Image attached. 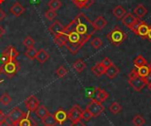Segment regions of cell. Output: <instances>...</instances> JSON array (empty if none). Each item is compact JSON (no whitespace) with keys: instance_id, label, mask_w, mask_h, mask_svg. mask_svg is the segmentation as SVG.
I'll return each mask as SVG.
<instances>
[{"instance_id":"obj_1","label":"cell","mask_w":151,"mask_h":126,"mask_svg":"<svg viewBox=\"0 0 151 126\" xmlns=\"http://www.w3.org/2000/svg\"><path fill=\"white\" fill-rule=\"evenodd\" d=\"M75 19H73L66 26L64 27L63 31L59 34H61L65 42V45L67 49L73 55H75L81 47L85 45V43L89 40L88 37L81 36L79 33L75 31Z\"/></svg>"},{"instance_id":"obj_2","label":"cell","mask_w":151,"mask_h":126,"mask_svg":"<svg viewBox=\"0 0 151 126\" xmlns=\"http://www.w3.org/2000/svg\"><path fill=\"white\" fill-rule=\"evenodd\" d=\"M75 31L79 33L83 37L91 38V36L96 32V29L93 26L92 21L82 12L79 13L75 17Z\"/></svg>"},{"instance_id":"obj_3","label":"cell","mask_w":151,"mask_h":126,"mask_svg":"<svg viewBox=\"0 0 151 126\" xmlns=\"http://www.w3.org/2000/svg\"><path fill=\"white\" fill-rule=\"evenodd\" d=\"M127 37V34L119 26H116L107 35V39L109 40V42L116 47L120 46L126 41Z\"/></svg>"},{"instance_id":"obj_4","label":"cell","mask_w":151,"mask_h":126,"mask_svg":"<svg viewBox=\"0 0 151 126\" xmlns=\"http://www.w3.org/2000/svg\"><path fill=\"white\" fill-rule=\"evenodd\" d=\"M128 83L136 92H141L147 86L145 79H143V78L140 77L139 75H137V73L135 72V69H133L132 72H130L129 79H128Z\"/></svg>"},{"instance_id":"obj_5","label":"cell","mask_w":151,"mask_h":126,"mask_svg":"<svg viewBox=\"0 0 151 126\" xmlns=\"http://www.w3.org/2000/svg\"><path fill=\"white\" fill-rule=\"evenodd\" d=\"M1 68H2V72H4L5 75H7L11 79L17 74L20 67H19V64L18 63V61L14 59V60H10L6 62L1 66Z\"/></svg>"},{"instance_id":"obj_6","label":"cell","mask_w":151,"mask_h":126,"mask_svg":"<svg viewBox=\"0 0 151 126\" xmlns=\"http://www.w3.org/2000/svg\"><path fill=\"white\" fill-rule=\"evenodd\" d=\"M150 30V25H148L145 21L140 19L138 23L134 26L132 31L138 36H140L142 39H147L148 34Z\"/></svg>"},{"instance_id":"obj_7","label":"cell","mask_w":151,"mask_h":126,"mask_svg":"<svg viewBox=\"0 0 151 126\" xmlns=\"http://www.w3.org/2000/svg\"><path fill=\"white\" fill-rule=\"evenodd\" d=\"M86 110H88L93 117H99L104 111V106L103 104L96 100H92L86 107Z\"/></svg>"},{"instance_id":"obj_8","label":"cell","mask_w":151,"mask_h":126,"mask_svg":"<svg viewBox=\"0 0 151 126\" xmlns=\"http://www.w3.org/2000/svg\"><path fill=\"white\" fill-rule=\"evenodd\" d=\"M141 19L137 18L134 16V14L131 13V12H127V14L124 16V18L122 19V24L124 26H126L127 27H128L129 29H133L134 26L138 23V21Z\"/></svg>"},{"instance_id":"obj_9","label":"cell","mask_w":151,"mask_h":126,"mask_svg":"<svg viewBox=\"0 0 151 126\" xmlns=\"http://www.w3.org/2000/svg\"><path fill=\"white\" fill-rule=\"evenodd\" d=\"M25 115V113L20 110L19 109L18 107L12 109L6 116V117L12 122V124H18L19 121L21 119V117Z\"/></svg>"},{"instance_id":"obj_10","label":"cell","mask_w":151,"mask_h":126,"mask_svg":"<svg viewBox=\"0 0 151 126\" xmlns=\"http://www.w3.org/2000/svg\"><path fill=\"white\" fill-rule=\"evenodd\" d=\"M82 110L80 106L78 105H74L67 113V117L68 119L71 120L72 122H75L78 120L81 119V115H82Z\"/></svg>"},{"instance_id":"obj_11","label":"cell","mask_w":151,"mask_h":126,"mask_svg":"<svg viewBox=\"0 0 151 126\" xmlns=\"http://www.w3.org/2000/svg\"><path fill=\"white\" fill-rule=\"evenodd\" d=\"M25 105L29 112H35L39 107L40 102L35 95H31L25 100Z\"/></svg>"},{"instance_id":"obj_12","label":"cell","mask_w":151,"mask_h":126,"mask_svg":"<svg viewBox=\"0 0 151 126\" xmlns=\"http://www.w3.org/2000/svg\"><path fill=\"white\" fill-rule=\"evenodd\" d=\"M109 98V94L104 90V89H102L100 87H97L96 88L95 90V96L93 97L92 100H96L101 103H103L104 102H105L107 99Z\"/></svg>"},{"instance_id":"obj_13","label":"cell","mask_w":151,"mask_h":126,"mask_svg":"<svg viewBox=\"0 0 151 126\" xmlns=\"http://www.w3.org/2000/svg\"><path fill=\"white\" fill-rule=\"evenodd\" d=\"M19 126H37V123L32 118L30 113H25L18 123Z\"/></svg>"},{"instance_id":"obj_14","label":"cell","mask_w":151,"mask_h":126,"mask_svg":"<svg viewBox=\"0 0 151 126\" xmlns=\"http://www.w3.org/2000/svg\"><path fill=\"white\" fill-rule=\"evenodd\" d=\"M53 115H54V117L57 121V124H58V125H63L68 119L67 112L62 109H59L58 110H57Z\"/></svg>"},{"instance_id":"obj_15","label":"cell","mask_w":151,"mask_h":126,"mask_svg":"<svg viewBox=\"0 0 151 126\" xmlns=\"http://www.w3.org/2000/svg\"><path fill=\"white\" fill-rule=\"evenodd\" d=\"M92 23H93L94 28L96 29V31H97V30H102V29H104V28L105 27V26L107 25L108 21H107V19H106L104 17L100 16V17L96 18Z\"/></svg>"},{"instance_id":"obj_16","label":"cell","mask_w":151,"mask_h":126,"mask_svg":"<svg viewBox=\"0 0 151 126\" xmlns=\"http://www.w3.org/2000/svg\"><path fill=\"white\" fill-rule=\"evenodd\" d=\"M10 11L12 15H14L15 17H19L21 14H23V12L25 11V7L23 5H21L19 2H16L11 8H10Z\"/></svg>"},{"instance_id":"obj_17","label":"cell","mask_w":151,"mask_h":126,"mask_svg":"<svg viewBox=\"0 0 151 126\" xmlns=\"http://www.w3.org/2000/svg\"><path fill=\"white\" fill-rule=\"evenodd\" d=\"M64 26L59 22V21H55L50 26H49V31L53 34V35H58V34H59L62 31H63V29H64Z\"/></svg>"},{"instance_id":"obj_18","label":"cell","mask_w":151,"mask_h":126,"mask_svg":"<svg viewBox=\"0 0 151 126\" xmlns=\"http://www.w3.org/2000/svg\"><path fill=\"white\" fill-rule=\"evenodd\" d=\"M120 72V70L119 67H117L114 64H112L109 68L106 69V72H105V74L106 76L109 78V79H114L116 78Z\"/></svg>"},{"instance_id":"obj_19","label":"cell","mask_w":151,"mask_h":126,"mask_svg":"<svg viewBox=\"0 0 151 126\" xmlns=\"http://www.w3.org/2000/svg\"><path fill=\"white\" fill-rule=\"evenodd\" d=\"M147 13H148V9L143 4H138L134 10V16L139 18V19H142V18L145 17L147 15Z\"/></svg>"},{"instance_id":"obj_20","label":"cell","mask_w":151,"mask_h":126,"mask_svg":"<svg viewBox=\"0 0 151 126\" xmlns=\"http://www.w3.org/2000/svg\"><path fill=\"white\" fill-rule=\"evenodd\" d=\"M112 12L115 18H117L118 19H122L124 16L127 14V10L122 5H117L112 10Z\"/></svg>"},{"instance_id":"obj_21","label":"cell","mask_w":151,"mask_h":126,"mask_svg":"<svg viewBox=\"0 0 151 126\" xmlns=\"http://www.w3.org/2000/svg\"><path fill=\"white\" fill-rule=\"evenodd\" d=\"M135 69V72L137 73V75H139L140 77L145 79L151 72L150 66V64H148L147 65H144V66H141V67H138V68H134Z\"/></svg>"},{"instance_id":"obj_22","label":"cell","mask_w":151,"mask_h":126,"mask_svg":"<svg viewBox=\"0 0 151 126\" xmlns=\"http://www.w3.org/2000/svg\"><path fill=\"white\" fill-rule=\"evenodd\" d=\"M4 53L7 56L9 61L10 60H14L16 59V57L19 56V52L17 51V49L12 47V46H9L8 48H6V49L4 51Z\"/></svg>"},{"instance_id":"obj_23","label":"cell","mask_w":151,"mask_h":126,"mask_svg":"<svg viewBox=\"0 0 151 126\" xmlns=\"http://www.w3.org/2000/svg\"><path fill=\"white\" fill-rule=\"evenodd\" d=\"M72 1L78 8L88 9L94 4V0H72Z\"/></svg>"},{"instance_id":"obj_24","label":"cell","mask_w":151,"mask_h":126,"mask_svg":"<svg viewBox=\"0 0 151 126\" xmlns=\"http://www.w3.org/2000/svg\"><path fill=\"white\" fill-rule=\"evenodd\" d=\"M50 56L49 54L44 50V49H40L37 51L36 53V57H35V59L40 63V64H44L48 59H49Z\"/></svg>"},{"instance_id":"obj_25","label":"cell","mask_w":151,"mask_h":126,"mask_svg":"<svg viewBox=\"0 0 151 126\" xmlns=\"http://www.w3.org/2000/svg\"><path fill=\"white\" fill-rule=\"evenodd\" d=\"M91 71H92L93 73H94L95 75H96L97 77H101L102 75L105 74L106 68H105L101 63H98V64H96L94 67H92Z\"/></svg>"},{"instance_id":"obj_26","label":"cell","mask_w":151,"mask_h":126,"mask_svg":"<svg viewBox=\"0 0 151 126\" xmlns=\"http://www.w3.org/2000/svg\"><path fill=\"white\" fill-rule=\"evenodd\" d=\"M35 114H36V116L40 118V119H43V118H45L49 114H50V112L48 111V110H47V108L45 107V106H43V105H39V107L36 109V110L35 111Z\"/></svg>"},{"instance_id":"obj_27","label":"cell","mask_w":151,"mask_h":126,"mask_svg":"<svg viewBox=\"0 0 151 126\" xmlns=\"http://www.w3.org/2000/svg\"><path fill=\"white\" fill-rule=\"evenodd\" d=\"M73 67L77 72H82L85 70V68L87 67V64L82 59H78L77 61H75L73 63Z\"/></svg>"},{"instance_id":"obj_28","label":"cell","mask_w":151,"mask_h":126,"mask_svg":"<svg viewBox=\"0 0 151 126\" xmlns=\"http://www.w3.org/2000/svg\"><path fill=\"white\" fill-rule=\"evenodd\" d=\"M134 64L135 66V68H138V67H141V66H144V65H147L148 64V61L147 59L142 56V55H139L138 57H136L134 60Z\"/></svg>"},{"instance_id":"obj_29","label":"cell","mask_w":151,"mask_h":126,"mask_svg":"<svg viewBox=\"0 0 151 126\" xmlns=\"http://www.w3.org/2000/svg\"><path fill=\"white\" fill-rule=\"evenodd\" d=\"M42 124L44 125H48V126H56L57 125V121H56V119H55V117H54V115H52V114H49L45 118H43L42 120Z\"/></svg>"},{"instance_id":"obj_30","label":"cell","mask_w":151,"mask_h":126,"mask_svg":"<svg viewBox=\"0 0 151 126\" xmlns=\"http://www.w3.org/2000/svg\"><path fill=\"white\" fill-rule=\"evenodd\" d=\"M109 110L113 114V115H117L119 114L121 110H122V107L119 103H118L117 102H112L110 107H109Z\"/></svg>"},{"instance_id":"obj_31","label":"cell","mask_w":151,"mask_h":126,"mask_svg":"<svg viewBox=\"0 0 151 126\" xmlns=\"http://www.w3.org/2000/svg\"><path fill=\"white\" fill-rule=\"evenodd\" d=\"M132 123L134 126H143L146 124V120L142 117V116L141 115H136L133 120H132Z\"/></svg>"},{"instance_id":"obj_32","label":"cell","mask_w":151,"mask_h":126,"mask_svg":"<svg viewBox=\"0 0 151 126\" xmlns=\"http://www.w3.org/2000/svg\"><path fill=\"white\" fill-rule=\"evenodd\" d=\"M48 6L50 7V9L57 11L60 9V7L62 6V3L60 0H50V2L48 3Z\"/></svg>"},{"instance_id":"obj_33","label":"cell","mask_w":151,"mask_h":126,"mask_svg":"<svg viewBox=\"0 0 151 126\" xmlns=\"http://www.w3.org/2000/svg\"><path fill=\"white\" fill-rule=\"evenodd\" d=\"M36 53H37V50L33 47V48H29V49H27L26 50L25 56H26L29 60H34V59H35Z\"/></svg>"},{"instance_id":"obj_34","label":"cell","mask_w":151,"mask_h":126,"mask_svg":"<svg viewBox=\"0 0 151 126\" xmlns=\"http://www.w3.org/2000/svg\"><path fill=\"white\" fill-rule=\"evenodd\" d=\"M12 102V97L9 95L8 93H4L3 94V95L0 97V103H2L3 105L6 106L8 104H10V102Z\"/></svg>"},{"instance_id":"obj_35","label":"cell","mask_w":151,"mask_h":126,"mask_svg":"<svg viewBox=\"0 0 151 126\" xmlns=\"http://www.w3.org/2000/svg\"><path fill=\"white\" fill-rule=\"evenodd\" d=\"M23 44L27 49L29 48H33L35 45V41L31 36H27L24 40H23Z\"/></svg>"},{"instance_id":"obj_36","label":"cell","mask_w":151,"mask_h":126,"mask_svg":"<svg viewBox=\"0 0 151 126\" xmlns=\"http://www.w3.org/2000/svg\"><path fill=\"white\" fill-rule=\"evenodd\" d=\"M54 42H55V43H56L58 47H63V46L65 45V39L63 38V36H62L61 34L54 35Z\"/></svg>"},{"instance_id":"obj_37","label":"cell","mask_w":151,"mask_h":126,"mask_svg":"<svg viewBox=\"0 0 151 126\" xmlns=\"http://www.w3.org/2000/svg\"><path fill=\"white\" fill-rule=\"evenodd\" d=\"M91 45L92 47H94L95 49H99L103 46V41L99 38V37H95L92 41H91Z\"/></svg>"},{"instance_id":"obj_38","label":"cell","mask_w":151,"mask_h":126,"mask_svg":"<svg viewBox=\"0 0 151 126\" xmlns=\"http://www.w3.org/2000/svg\"><path fill=\"white\" fill-rule=\"evenodd\" d=\"M56 73H57V75H58L59 78H63V77H65V76L68 73V71H67V69H66L64 65H60V66L58 67V69L57 70Z\"/></svg>"},{"instance_id":"obj_39","label":"cell","mask_w":151,"mask_h":126,"mask_svg":"<svg viewBox=\"0 0 151 126\" xmlns=\"http://www.w3.org/2000/svg\"><path fill=\"white\" fill-rule=\"evenodd\" d=\"M57 11L51 9H49L46 12H45V17L47 18V19L49 20H53L56 17H57Z\"/></svg>"},{"instance_id":"obj_40","label":"cell","mask_w":151,"mask_h":126,"mask_svg":"<svg viewBox=\"0 0 151 126\" xmlns=\"http://www.w3.org/2000/svg\"><path fill=\"white\" fill-rule=\"evenodd\" d=\"M93 117H92V115H91V113L88 110H83L82 111V115H81V119H83V120H85V121H89L91 118H92Z\"/></svg>"},{"instance_id":"obj_41","label":"cell","mask_w":151,"mask_h":126,"mask_svg":"<svg viewBox=\"0 0 151 126\" xmlns=\"http://www.w3.org/2000/svg\"><path fill=\"white\" fill-rule=\"evenodd\" d=\"M101 64L107 69V68H109L113 63H112V61H111L109 57H105V58H104V60L101 62Z\"/></svg>"},{"instance_id":"obj_42","label":"cell","mask_w":151,"mask_h":126,"mask_svg":"<svg viewBox=\"0 0 151 126\" xmlns=\"http://www.w3.org/2000/svg\"><path fill=\"white\" fill-rule=\"evenodd\" d=\"M70 126H86V125L81 120H78V121H75V122H72Z\"/></svg>"},{"instance_id":"obj_43","label":"cell","mask_w":151,"mask_h":126,"mask_svg":"<svg viewBox=\"0 0 151 126\" xmlns=\"http://www.w3.org/2000/svg\"><path fill=\"white\" fill-rule=\"evenodd\" d=\"M145 81H146V83H147V86L151 84V72H150V74L145 78Z\"/></svg>"},{"instance_id":"obj_44","label":"cell","mask_w":151,"mask_h":126,"mask_svg":"<svg viewBox=\"0 0 151 126\" xmlns=\"http://www.w3.org/2000/svg\"><path fill=\"white\" fill-rule=\"evenodd\" d=\"M5 118H6V116L4 115V113L0 110V123L1 122H3L4 120H5Z\"/></svg>"},{"instance_id":"obj_45","label":"cell","mask_w":151,"mask_h":126,"mask_svg":"<svg viewBox=\"0 0 151 126\" xmlns=\"http://www.w3.org/2000/svg\"><path fill=\"white\" fill-rule=\"evenodd\" d=\"M4 18H5V12L0 8V22H1Z\"/></svg>"},{"instance_id":"obj_46","label":"cell","mask_w":151,"mask_h":126,"mask_svg":"<svg viewBox=\"0 0 151 126\" xmlns=\"http://www.w3.org/2000/svg\"><path fill=\"white\" fill-rule=\"evenodd\" d=\"M4 34H5V30H4V28L2 26H0V38H1Z\"/></svg>"},{"instance_id":"obj_47","label":"cell","mask_w":151,"mask_h":126,"mask_svg":"<svg viewBox=\"0 0 151 126\" xmlns=\"http://www.w3.org/2000/svg\"><path fill=\"white\" fill-rule=\"evenodd\" d=\"M147 39L151 42V25H150V30H149V34H148Z\"/></svg>"},{"instance_id":"obj_48","label":"cell","mask_w":151,"mask_h":126,"mask_svg":"<svg viewBox=\"0 0 151 126\" xmlns=\"http://www.w3.org/2000/svg\"><path fill=\"white\" fill-rule=\"evenodd\" d=\"M0 126H10V125H9V124L6 122V120H4L3 122H1V123H0Z\"/></svg>"},{"instance_id":"obj_49","label":"cell","mask_w":151,"mask_h":126,"mask_svg":"<svg viewBox=\"0 0 151 126\" xmlns=\"http://www.w3.org/2000/svg\"><path fill=\"white\" fill-rule=\"evenodd\" d=\"M10 126H19V125H18V124H12Z\"/></svg>"},{"instance_id":"obj_50","label":"cell","mask_w":151,"mask_h":126,"mask_svg":"<svg viewBox=\"0 0 151 126\" xmlns=\"http://www.w3.org/2000/svg\"><path fill=\"white\" fill-rule=\"evenodd\" d=\"M148 87H149V89L151 91V84H150V85H148Z\"/></svg>"},{"instance_id":"obj_51","label":"cell","mask_w":151,"mask_h":126,"mask_svg":"<svg viewBox=\"0 0 151 126\" xmlns=\"http://www.w3.org/2000/svg\"><path fill=\"white\" fill-rule=\"evenodd\" d=\"M4 2V0H0V4H3Z\"/></svg>"},{"instance_id":"obj_52","label":"cell","mask_w":151,"mask_h":126,"mask_svg":"<svg viewBox=\"0 0 151 126\" xmlns=\"http://www.w3.org/2000/svg\"><path fill=\"white\" fill-rule=\"evenodd\" d=\"M1 73H2V68L0 67V74H1Z\"/></svg>"},{"instance_id":"obj_53","label":"cell","mask_w":151,"mask_h":126,"mask_svg":"<svg viewBox=\"0 0 151 126\" xmlns=\"http://www.w3.org/2000/svg\"><path fill=\"white\" fill-rule=\"evenodd\" d=\"M2 82H4V80H1V81H0V83H2Z\"/></svg>"},{"instance_id":"obj_54","label":"cell","mask_w":151,"mask_h":126,"mask_svg":"<svg viewBox=\"0 0 151 126\" xmlns=\"http://www.w3.org/2000/svg\"><path fill=\"white\" fill-rule=\"evenodd\" d=\"M150 64V69H151V63L150 64Z\"/></svg>"},{"instance_id":"obj_55","label":"cell","mask_w":151,"mask_h":126,"mask_svg":"<svg viewBox=\"0 0 151 126\" xmlns=\"http://www.w3.org/2000/svg\"><path fill=\"white\" fill-rule=\"evenodd\" d=\"M44 126H48V125H44Z\"/></svg>"}]
</instances>
